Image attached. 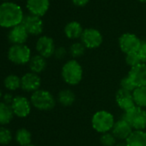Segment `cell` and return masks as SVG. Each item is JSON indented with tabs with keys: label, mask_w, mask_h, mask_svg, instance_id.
<instances>
[{
	"label": "cell",
	"mask_w": 146,
	"mask_h": 146,
	"mask_svg": "<svg viewBox=\"0 0 146 146\" xmlns=\"http://www.w3.org/2000/svg\"><path fill=\"white\" fill-rule=\"evenodd\" d=\"M23 10L20 5L14 2H3L0 3V27L12 28L22 23L24 18Z\"/></svg>",
	"instance_id": "obj_1"
},
{
	"label": "cell",
	"mask_w": 146,
	"mask_h": 146,
	"mask_svg": "<svg viewBox=\"0 0 146 146\" xmlns=\"http://www.w3.org/2000/svg\"><path fill=\"white\" fill-rule=\"evenodd\" d=\"M61 75L66 84L70 86H76L83 80V70L81 64L76 59H71L63 65Z\"/></svg>",
	"instance_id": "obj_2"
},
{
	"label": "cell",
	"mask_w": 146,
	"mask_h": 146,
	"mask_svg": "<svg viewBox=\"0 0 146 146\" xmlns=\"http://www.w3.org/2000/svg\"><path fill=\"white\" fill-rule=\"evenodd\" d=\"M114 123V115L107 110H99L96 112L91 119L92 127L101 134L111 132Z\"/></svg>",
	"instance_id": "obj_3"
},
{
	"label": "cell",
	"mask_w": 146,
	"mask_h": 146,
	"mask_svg": "<svg viewBox=\"0 0 146 146\" xmlns=\"http://www.w3.org/2000/svg\"><path fill=\"white\" fill-rule=\"evenodd\" d=\"M31 104L39 110L48 111L56 105V100L52 94L46 90H37L33 92L30 98Z\"/></svg>",
	"instance_id": "obj_4"
},
{
	"label": "cell",
	"mask_w": 146,
	"mask_h": 146,
	"mask_svg": "<svg viewBox=\"0 0 146 146\" xmlns=\"http://www.w3.org/2000/svg\"><path fill=\"white\" fill-rule=\"evenodd\" d=\"M133 130H145L146 128V111L139 106H135L124 112L123 117Z\"/></svg>",
	"instance_id": "obj_5"
},
{
	"label": "cell",
	"mask_w": 146,
	"mask_h": 146,
	"mask_svg": "<svg viewBox=\"0 0 146 146\" xmlns=\"http://www.w3.org/2000/svg\"><path fill=\"white\" fill-rule=\"evenodd\" d=\"M31 57V50L25 44H12L8 50V59L17 65L28 63Z\"/></svg>",
	"instance_id": "obj_6"
},
{
	"label": "cell",
	"mask_w": 146,
	"mask_h": 146,
	"mask_svg": "<svg viewBox=\"0 0 146 146\" xmlns=\"http://www.w3.org/2000/svg\"><path fill=\"white\" fill-rule=\"evenodd\" d=\"M142 40L134 33H123L119 38V46L123 53L129 54L138 52Z\"/></svg>",
	"instance_id": "obj_7"
},
{
	"label": "cell",
	"mask_w": 146,
	"mask_h": 146,
	"mask_svg": "<svg viewBox=\"0 0 146 146\" xmlns=\"http://www.w3.org/2000/svg\"><path fill=\"white\" fill-rule=\"evenodd\" d=\"M81 42L87 49H96L103 42L102 33L96 28H85L81 36Z\"/></svg>",
	"instance_id": "obj_8"
},
{
	"label": "cell",
	"mask_w": 146,
	"mask_h": 146,
	"mask_svg": "<svg viewBox=\"0 0 146 146\" xmlns=\"http://www.w3.org/2000/svg\"><path fill=\"white\" fill-rule=\"evenodd\" d=\"M26 30L28 31L29 35L38 36L40 35L43 32L44 24L41 20V17L34 15H27L24 16L22 23Z\"/></svg>",
	"instance_id": "obj_9"
},
{
	"label": "cell",
	"mask_w": 146,
	"mask_h": 146,
	"mask_svg": "<svg viewBox=\"0 0 146 146\" xmlns=\"http://www.w3.org/2000/svg\"><path fill=\"white\" fill-rule=\"evenodd\" d=\"M35 49L39 55L45 58H48L53 56L56 46L54 40L51 37L43 35L38 38L35 44Z\"/></svg>",
	"instance_id": "obj_10"
},
{
	"label": "cell",
	"mask_w": 146,
	"mask_h": 146,
	"mask_svg": "<svg viewBox=\"0 0 146 146\" xmlns=\"http://www.w3.org/2000/svg\"><path fill=\"white\" fill-rule=\"evenodd\" d=\"M10 106L14 115L21 118L27 117L31 111V102L22 96L15 97Z\"/></svg>",
	"instance_id": "obj_11"
},
{
	"label": "cell",
	"mask_w": 146,
	"mask_h": 146,
	"mask_svg": "<svg viewBox=\"0 0 146 146\" xmlns=\"http://www.w3.org/2000/svg\"><path fill=\"white\" fill-rule=\"evenodd\" d=\"M41 80L38 74L29 72L25 74L21 78V87L23 91L28 92H34L40 89Z\"/></svg>",
	"instance_id": "obj_12"
},
{
	"label": "cell",
	"mask_w": 146,
	"mask_h": 146,
	"mask_svg": "<svg viewBox=\"0 0 146 146\" xmlns=\"http://www.w3.org/2000/svg\"><path fill=\"white\" fill-rule=\"evenodd\" d=\"M115 101L117 105L124 110V112L136 106L133 92L121 88H120L115 94Z\"/></svg>",
	"instance_id": "obj_13"
},
{
	"label": "cell",
	"mask_w": 146,
	"mask_h": 146,
	"mask_svg": "<svg viewBox=\"0 0 146 146\" xmlns=\"http://www.w3.org/2000/svg\"><path fill=\"white\" fill-rule=\"evenodd\" d=\"M133 131V129L132 126L124 118H121L115 121L111 132L118 140L126 141Z\"/></svg>",
	"instance_id": "obj_14"
},
{
	"label": "cell",
	"mask_w": 146,
	"mask_h": 146,
	"mask_svg": "<svg viewBox=\"0 0 146 146\" xmlns=\"http://www.w3.org/2000/svg\"><path fill=\"white\" fill-rule=\"evenodd\" d=\"M127 76L136 87L146 86V63H140L131 68Z\"/></svg>",
	"instance_id": "obj_15"
},
{
	"label": "cell",
	"mask_w": 146,
	"mask_h": 146,
	"mask_svg": "<svg viewBox=\"0 0 146 146\" xmlns=\"http://www.w3.org/2000/svg\"><path fill=\"white\" fill-rule=\"evenodd\" d=\"M26 7L31 15L43 16L50 7V0H27Z\"/></svg>",
	"instance_id": "obj_16"
},
{
	"label": "cell",
	"mask_w": 146,
	"mask_h": 146,
	"mask_svg": "<svg viewBox=\"0 0 146 146\" xmlns=\"http://www.w3.org/2000/svg\"><path fill=\"white\" fill-rule=\"evenodd\" d=\"M28 33L22 24L17 25L9 29L8 33V39L12 44H25L28 38Z\"/></svg>",
	"instance_id": "obj_17"
},
{
	"label": "cell",
	"mask_w": 146,
	"mask_h": 146,
	"mask_svg": "<svg viewBox=\"0 0 146 146\" xmlns=\"http://www.w3.org/2000/svg\"><path fill=\"white\" fill-rule=\"evenodd\" d=\"M83 30L84 29L79 22L72 21L65 25L64 28V33L69 39H77L81 38Z\"/></svg>",
	"instance_id": "obj_18"
},
{
	"label": "cell",
	"mask_w": 146,
	"mask_h": 146,
	"mask_svg": "<svg viewBox=\"0 0 146 146\" xmlns=\"http://www.w3.org/2000/svg\"><path fill=\"white\" fill-rule=\"evenodd\" d=\"M126 142L128 146H146V133L144 130H133Z\"/></svg>",
	"instance_id": "obj_19"
},
{
	"label": "cell",
	"mask_w": 146,
	"mask_h": 146,
	"mask_svg": "<svg viewBox=\"0 0 146 146\" xmlns=\"http://www.w3.org/2000/svg\"><path fill=\"white\" fill-rule=\"evenodd\" d=\"M46 58L43 57L42 56H40L39 54L33 56L28 62L29 68H30L31 72L35 73V74H40L41 72H43L46 68Z\"/></svg>",
	"instance_id": "obj_20"
},
{
	"label": "cell",
	"mask_w": 146,
	"mask_h": 146,
	"mask_svg": "<svg viewBox=\"0 0 146 146\" xmlns=\"http://www.w3.org/2000/svg\"><path fill=\"white\" fill-rule=\"evenodd\" d=\"M58 101L64 107H70L76 102V95L71 89L61 90L58 94Z\"/></svg>",
	"instance_id": "obj_21"
},
{
	"label": "cell",
	"mask_w": 146,
	"mask_h": 146,
	"mask_svg": "<svg viewBox=\"0 0 146 146\" xmlns=\"http://www.w3.org/2000/svg\"><path fill=\"white\" fill-rule=\"evenodd\" d=\"M13 115L11 106L5 103H0V125L9 124L13 119Z\"/></svg>",
	"instance_id": "obj_22"
},
{
	"label": "cell",
	"mask_w": 146,
	"mask_h": 146,
	"mask_svg": "<svg viewBox=\"0 0 146 146\" xmlns=\"http://www.w3.org/2000/svg\"><path fill=\"white\" fill-rule=\"evenodd\" d=\"M133 95L136 106L143 109L146 108V86L136 87L133 92Z\"/></svg>",
	"instance_id": "obj_23"
},
{
	"label": "cell",
	"mask_w": 146,
	"mask_h": 146,
	"mask_svg": "<svg viewBox=\"0 0 146 146\" xmlns=\"http://www.w3.org/2000/svg\"><path fill=\"white\" fill-rule=\"evenodd\" d=\"M32 136L28 130L25 128L19 129L15 133V141L21 146H27L31 145Z\"/></svg>",
	"instance_id": "obj_24"
},
{
	"label": "cell",
	"mask_w": 146,
	"mask_h": 146,
	"mask_svg": "<svg viewBox=\"0 0 146 146\" xmlns=\"http://www.w3.org/2000/svg\"><path fill=\"white\" fill-rule=\"evenodd\" d=\"M3 84L8 90L15 91L21 87V78L15 74H9L4 79Z\"/></svg>",
	"instance_id": "obj_25"
},
{
	"label": "cell",
	"mask_w": 146,
	"mask_h": 146,
	"mask_svg": "<svg viewBox=\"0 0 146 146\" xmlns=\"http://www.w3.org/2000/svg\"><path fill=\"white\" fill-rule=\"evenodd\" d=\"M87 48L82 42H75L69 48V53L73 57V59H77L84 55L85 50Z\"/></svg>",
	"instance_id": "obj_26"
},
{
	"label": "cell",
	"mask_w": 146,
	"mask_h": 146,
	"mask_svg": "<svg viewBox=\"0 0 146 146\" xmlns=\"http://www.w3.org/2000/svg\"><path fill=\"white\" fill-rule=\"evenodd\" d=\"M100 142L102 146H115L117 144V139L114 137L112 132H108L101 135Z\"/></svg>",
	"instance_id": "obj_27"
},
{
	"label": "cell",
	"mask_w": 146,
	"mask_h": 146,
	"mask_svg": "<svg viewBox=\"0 0 146 146\" xmlns=\"http://www.w3.org/2000/svg\"><path fill=\"white\" fill-rule=\"evenodd\" d=\"M126 62L131 68H133V67H135L140 63H143L139 54H138V52L126 54Z\"/></svg>",
	"instance_id": "obj_28"
},
{
	"label": "cell",
	"mask_w": 146,
	"mask_h": 146,
	"mask_svg": "<svg viewBox=\"0 0 146 146\" xmlns=\"http://www.w3.org/2000/svg\"><path fill=\"white\" fill-rule=\"evenodd\" d=\"M11 139V132L5 127H0V145H8L10 143Z\"/></svg>",
	"instance_id": "obj_29"
},
{
	"label": "cell",
	"mask_w": 146,
	"mask_h": 146,
	"mask_svg": "<svg viewBox=\"0 0 146 146\" xmlns=\"http://www.w3.org/2000/svg\"><path fill=\"white\" fill-rule=\"evenodd\" d=\"M120 88L133 92L135 90L136 86L133 85V83L129 79V77L128 76H126V77L122 78L121 80H120Z\"/></svg>",
	"instance_id": "obj_30"
},
{
	"label": "cell",
	"mask_w": 146,
	"mask_h": 146,
	"mask_svg": "<svg viewBox=\"0 0 146 146\" xmlns=\"http://www.w3.org/2000/svg\"><path fill=\"white\" fill-rule=\"evenodd\" d=\"M67 55V50L65 47L63 46H59L58 48L55 49V51H54V54H53V56L56 58V59H59V60H62L64 59Z\"/></svg>",
	"instance_id": "obj_31"
},
{
	"label": "cell",
	"mask_w": 146,
	"mask_h": 146,
	"mask_svg": "<svg viewBox=\"0 0 146 146\" xmlns=\"http://www.w3.org/2000/svg\"><path fill=\"white\" fill-rule=\"evenodd\" d=\"M138 54L143 63H146V40L141 42V45L138 50Z\"/></svg>",
	"instance_id": "obj_32"
},
{
	"label": "cell",
	"mask_w": 146,
	"mask_h": 146,
	"mask_svg": "<svg viewBox=\"0 0 146 146\" xmlns=\"http://www.w3.org/2000/svg\"><path fill=\"white\" fill-rule=\"evenodd\" d=\"M89 1L90 0H71L72 3L77 7H83V6L87 5Z\"/></svg>",
	"instance_id": "obj_33"
},
{
	"label": "cell",
	"mask_w": 146,
	"mask_h": 146,
	"mask_svg": "<svg viewBox=\"0 0 146 146\" xmlns=\"http://www.w3.org/2000/svg\"><path fill=\"white\" fill-rule=\"evenodd\" d=\"M13 99H14V98L12 97V95H10V94H5L4 95V97H3V100H4V103L5 104H11V103H12V101H13Z\"/></svg>",
	"instance_id": "obj_34"
},
{
	"label": "cell",
	"mask_w": 146,
	"mask_h": 146,
	"mask_svg": "<svg viewBox=\"0 0 146 146\" xmlns=\"http://www.w3.org/2000/svg\"><path fill=\"white\" fill-rule=\"evenodd\" d=\"M115 146H128V145H127V144H126V141H120V142L117 143Z\"/></svg>",
	"instance_id": "obj_35"
},
{
	"label": "cell",
	"mask_w": 146,
	"mask_h": 146,
	"mask_svg": "<svg viewBox=\"0 0 146 146\" xmlns=\"http://www.w3.org/2000/svg\"><path fill=\"white\" fill-rule=\"evenodd\" d=\"M138 1H139V2H141V3H146V0H138Z\"/></svg>",
	"instance_id": "obj_36"
},
{
	"label": "cell",
	"mask_w": 146,
	"mask_h": 146,
	"mask_svg": "<svg viewBox=\"0 0 146 146\" xmlns=\"http://www.w3.org/2000/svg\"><path fill=\"white\" fill-rule=\"evenodd\" d=\"M2 1H3V2H9L10 0H2Z\"/></svg>",
	"instance_id": "obj_37"
},
{
	"label": "cell",
	"mask_w": 146,
	"mask_h": 146,
	"mask_svg": "<svg viewBox=\"0 0 146 146\" xmlns=\"http://www.w3.org/2000/svg\"><path fill=\"white\" fill-rule=\"evenodd\" d=\"M1 97H2V92H1V90H0V98H1Z\"/></svg>",
	"instance_id": "obj_38"
},
{
	"label": "cell",
	"mask_w": 146,
	"mask_h": 146,
	"mask_svg": "<svg viewBox=\"0 0 146 146\" xmlns=\"http://www.w3.org/2000/svg\"><path fill=\"white\" fill-rule=\"evenodd\" d=\"M27 146H35V145H27Z\"/></svg>",
	"instance_id": "obj_39"
}]
</instances>
